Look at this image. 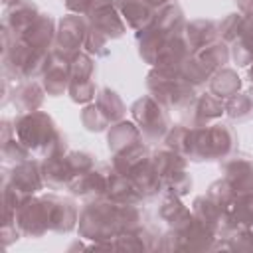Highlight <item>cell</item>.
<instances>
[{
	"label": "cell",
	"mask_w": 253,
	"mask_h": 253,
	"mask_svg": "<svg viewBox=\"0 0 253 253\" xmlns=\"http://www.w3.org/2000/svg\"><path fill=\"white\" fill-rule=\"evenodd\" d=\"M14 130L18 134V140L28 150H38L42 154L51 156L65 148V142L61 138V134L57 132L53 121L43 113L30 111L28 115H22L16 121Z\"/></svg>",
	"instance_id": "obj_1"
},
{
	"label": "cell",
	"mask_w": 253,
	"mask_h": 253,
	"mask_svg": "<svg viewBox=\"0 0 253 253\" xmlns=\"http://www.w3.org/2000/svg\"><path fill=\"white\" fill-rule=\"evenodd\" d=\"M148 87L162 103L182 109L192 103V83L182 75L180 67H158L148 77Z\"/></svg>",
	"instance_id": "obj_2"
},
{
	"label": "cell",
	"mask_w": 253,
	"mask_h": 253,
	"mask_svg": "<svg viewBox=\"0 0 253 253\" xmlns=\"http://www.w3.org/2000/svg\"><path fill=\"white\" fill-rule=\"evenodd\" d=\"M132 115L146 138H160L168 128V115L152 97H142L132 105Z\"/></svg>",
	"instance_id": "obj_3"
},
{
	"label": "cell",
	"mask_w": 253,
	"mask_h": 253,
	"mask_svg": "<svg viewBox=\"0 0 253 253\" xmlns=\"http://www.w3.org/2000/svg\"><path fill=\"white\" fill-rule=\"evenodd\" d=\"M91 73H93V63L87 55H73L71 61V79H69V93L73 101L85 103L93 97L95 87L91 83Z\"/></svg>",
	"instance_id": "obj_4"
},
{
	"label": "cell",
	"mask_w": 253,
	"mask_h": 253,
	"mask_svg": "<svg viewBox=\"0 0 253 253\" xmlns=\"http://www.w3.org/2000/svg\"><path fill=\"white\" fill-rule=\"evenodd\" d=\"M87 38L85 22L79 16H69L61 22V30L57 34V51L63 55H75L81 42Z\"/></svg>",
	"instance_id": "obj_5"
},
{
	"label": "cell",
	"mask_w": 253,
	"mask_h": 253,
	"mask_svg": "<svg viewBox=\"0 0 253 253\" xmlns=\"http://www.w3.org/2000/svg\"><path fill=\"white\" fill-rule=\"evenodd\" d=\"M63 57L65 55L55 49L49 55V59H47L43 85H45L47 93H51V95L63 93L65 87H67V83H69V79H71V63H67Z\"/></svg>",
	"instance_id": "obj_6"
},
{
	"label": "cell",
	"mask_w": 253,
	"mask_h": 253,
	"mask_svg": "<svg viewBox=\"0 0 253 253\" xmlns=\"http://www.w3.org/2000/svg\"><path fill=\"white\" fill-rule=\"evenodd\" d=\"M225 182L235 194H253V162L233 158L225 164Z\"/></svg>",
	"instance_id": "obj_7"
},
{
	"label": "cell",
	"mask_w": 253,
	"mask_h": 253,
	"mask_svg": "<svg viewBox=\"0 0 253 253\" xmlns=\"http://www.w3.org/2000/svg\"><path fill=\"white\" fill-rule=\"evenodd\" d=\"M12 186L14 190H18L20 194L28 196L36 190L42 188V176H40V170H38V164L36 162H30V160H22L14 172H12ZM6 184V182H4ZM8 186V184H6Z\"/></svg>",
	"instance_id": "obj_8"
},
{
	"label": "cell",
	"mask_w": 253,
	"mask_h": 253,
	"mask_svg": "<svg viewBox=\"0 0 253 253\" xmlns=\"http://www.w3.org/2000/svg\"><path fill=\"white\" fill-rule=\"evenodd\" d=\"M47 200V215H49V229L55 231H69L75 223V208L67 200L45 198Z\"/></svg>",
	"instance_id": "obj_9"
},
{
	"label": "cell",
	"mask_w": 253,
	"mask_h": 253,
	"mask_svg": "<svg viewBox=\"0 0 253 253\" xmlns=\"http://www.w3.org/2000/svg\"><path fill=\"white\" fill-rule=\"evenodd\" d=\"M40 14H36V6L30 2H14L12 8L6 12V22H4V30H14L18 34H22Z\"/></svg>",
	"instance_id": "obj_10"
},
{
	"label": "cell",
	"mask_w": 253,
	"mask_h": 253,
	"mask_svg": "<svg viewBox=\"0 0 253 253\" xmlns=\"http://www.w3.org/2000/svg\"><path fill=\"white\" fill-rule=\"evenodd\" d=\"M117 4L132 28H144L152 22V10L142 0H117Z\"/></svg>",
	"instance_id": "obj_11"
},
{
	"label": "cell",
	"mask_w": 253,
	"mask_h": 253,
	"mask_svg": "<svg viewBox=\"0 0 253 253\" xmlns=\"http://www.w3.org/2000/svg\"><path fill=\"white\" fill-rule=\"evenodd\" d=\"M140 140V132L134 128V125L130 123H119L111 132H109V146L115 150V154L138 144Z\"/></svg>",
	"instance_id": "obj_12"
},
{
	"label": "cell",
	"mask_w": 253,
	"mask_h": 253,
	"mask_svg": "<svg viewBox=\"0 0 253 253\" xmlns=\"http://www.w3.org/2000/svg\"><path fill=\"white\" fill-rule=\"evenodd\" d=\"M233 57L239 65H247L253 59V18L243 20V26L237 36V43L233 47Z\"/></svg>",
	"instance_id": "obj_13"
},
{
	"label": "cell",
	"mask_w": 253,
	"mask_h": 253,
	"mask_svg": "<svg viewBox=\"0 0 253 253\" xmlns=\"http://www.w3.org/2000/svg\"><path fill=\"white\" fill-rule=\"evenodd\" d=\"M211 89L219 95V97H231L237 93L239 89V77L231 71V69H223L221 73L215 75V79L211 81Z\"/></svg>",
	"instance_id": "obj_14"
},
{
	"label": "cell",
	"mask_w": 253,
	"mask_h": 253,
	"mask_svg": "<svg viewBox=\"0 0 253 253\" xmlns=\"http://www.w3.org/2000/svg\"><path fill=\"white\" fill-rule=\"evenodd\" d=\"M14 103H18L24 111H34L42 103V89L36 83L22 85L18 89V93L14 95Z\"/></svg>",
	"instance_id": "obj_15"
},
{
	"label": "cell",
	"mask_w": 253,
	"mask_h": 253,
	"mask_svg": "<svg viewBox=\"0 0 253 253\" xmlns=\"http://www.w3.org/2000/svg\"><path fill=\"white\" fill-rule=\"evenodd\" d=\"M223 113V105L213 95H202L196 101V119L198 121H210Z\"/></svg>",
	"instance_id": "obj_16"
},
{
	"label": "cell",
	"mask_w": 253,
	"mask_h": 253,
	"mask_svg": "<svg viewBox=\"0 0 253 253\" xmlns=\"http://www.w3.org/2000/svg\"><path fill=\"white\" fill-rule=\"evenodd\" d=\"M97 107L107 117V121H117L123 115V103L113 91H103L101 97H99Z\"/></svg>",
	"instance_id": "obj_17"
},
{
	"label": "cell",
	"mask_w": 253,
	"mask_h": 253,
	"mask_svg": "<svg viewBox=\"0 0 253 253\" xmlns=\"http://www.w3.org/2000/svg\"><path fill=\"white\" fill-rule=\"evenodd\" d=\"M225 109H227L229 117H233V119H245V117L253 111V103H251L249 97H245V95H237V93H235V95L229 97Z\"/></svg>",
	"instance_id": "obj_18"
},
{
	"label": "cell",
	"mask_w": 253,
	"mask_h": 253,
	"mask_svg": "<svg viewBox=\"0 0 253 253\" xmlns=\"http://www.w3.org/2000/svg\"><path fill=\"white\" fill-rule=\"evenodd\" d=\"M144 4H148V6H156V4H164L166 0H142Z\"/></svg>",
	"instance_id": "obj_19"
},
{
	"label": "cell",
	"mask_w": 253,
	"mask_h": 253,
	"mask_svg": "<svg viewBox=\"0 0 253 253\" xmlns=\"http://www.w3.org/2000/svg\"><path fill=\"white\" fill-rule=\"evenodd\" d=\"M249 77H251V85H253V69L249 71Z\"/></svg>",
	"instance_id": "obj_20"
}]
</instances>
